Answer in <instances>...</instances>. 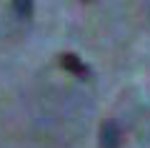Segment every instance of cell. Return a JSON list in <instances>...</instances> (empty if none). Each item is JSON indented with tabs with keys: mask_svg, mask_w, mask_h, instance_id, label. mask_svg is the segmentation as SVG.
Listing matches in <instances>:
<instances>
[{
	"mask_svg": "<svg viewBox=\"0 0 150 148\" xmlns=\"http://www.w3.org/2000/svg\"><path fill=\"white\" fill-rule=\"evenodd\" d=\"M58 63H60V68H63V70L73 73L75 78H80V80H88V78H90V68H88V65L83 63L75 53H63V55L58 58Z\"/></svg>",
	"mask_w": 150,
	"mask_h": 148,
	"instance_id": "6da1fadb",
	"label": "cell"
},
{
	"mask_svg": "<svg viewBox=\"0 0 150 148\" xmlns=\"http://www.w3.org/2000/svg\"><path fill=\"white\" fill-rule=\"evenodd\" d=\"M123 143V133L115 121H105L100 126V148H118Z\"/></svg>",
	"mask_w": 150,
	"mask_h": 148,
	"instance_id": "7a4b0ae2",
	"label": "cell"
},
{
	"mask_svg": "<svg viewBox=\"0 0 150 148\" xmlns=\"http://www.w3.org/2000/svg\"><path fill=\"white\" fill-rule=\"evenodd\" d=\"M33 10H35V3L33 0H13V13L18 18H23V20H30Z\"/></svg>",
	"mask_w": 150,
	"mask_h": 148,
	"instance_id": "3957f363",
	"label": "cell"
},
{
	"mask_svg": "<svg viewBox=\"0 0 150 148\" xmlns=\"http://www.w3.org/2000/svg\"><path fill=\"white\" fill-rule=\"evenodd\" d=\"M83 3H90V0H83Z\"/></svg>",
	"mask_w": 150,
	"mask_h": 148,
	"instance_id": "277c9868",
	"label": "cell"
}]
</instances>
